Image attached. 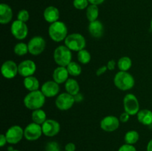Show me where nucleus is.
<instances>
[{
  "instance_id": "f257e3e1",
  "label": "nucleus",
  "mask_w": 152,
  "mask_h": 151,
  "mask_svg": "<svg viewBox=\"0 0 152 151\" xmlns=\"http://www.w3.org/2000/svg\"><path fill=\"white\" fill-rule=\"evenodd\" d=\"M45 98L42 92L39 90L29 92L24 98V105L31 110L41 109L45 103Z\"/></svg>"
},
{
  "instance_id": "f03ea898",
  "label": "nucleus",
  "mask_w": 152,
  "mask_h": 151,
  "mask_svg": "<svg viewBox=\"0 0 152 151\" xmlns=\"http://www.w3.org/2000/svg\"><path fill=\"white\" fill-rule=\"evenodd\" d=\"M114 83L119 90L127 91L133 88L135 84V80L133 76L129 72L120 70L114 76Z\"/></svg>"
},
{
  "instance_id": "7ed1b4c3",
  "label": "nucleus",
  "mask_w": 152,
  "mask_h": 151,
  "mask_svg": "<svg viewBox=\"0 0 152 151\" xmlns=\"http://www.w3.org/2000/svg\"><path fill=\"white\" fill-rule=\"evenodd\" d=\"M48 34L51 40L55 42L65 41L68 36V28L63 22L57 21L50 24L48 28Z\"/></svg>"
},
{
  "instance_id": "20e7f679",
  "label": "nucleus",
  "mask_w": 152,
  "mask_h": 151,
  "mask_svg": "<svg viewBox=\"0 0 152 151\" xmlns=\"http://www.w3.org/2000/svg\"><path fill=\"white\" fill-rule=\"evenodd\" d=\"M53 60L58 66L67 67L72 62L71 50L65 45H60L53 52Z\"/></svg>"
},
{
  "instance_id": "39448f33",
  "label": "nucleus",
  "mask_w": 152,
  "mask_h": 151,
  "mask_svg": "<svg viewBox=\"0 0 152 151\" xmlns=\"http://www.w3.org/2000/svg\"><path fill=\"white\" fill-rule=\"evenodd\" d=\"M64 41L65 45L71 51L79 52L85 49L86 46V38L78 33H74L68 35Z\"/></svg>"
},
{
  "instance_id": "423d86ee",
  "label": "nucleus",
  "mask_w": 152,
  "mask_h": 151,
  "mask_svg": "<svg viewBox=\"0 0 152 151\" xmlns=\"http://www.w3.org/2000/svg\"><path fill=\"white\" fill-rule=\"evenodd\" d=\"M123 108L130 115H137L140 110L139 101L137 96L132 93L126 94L123 98Z\"/></svg>"
},
{
  "instance_id": "0eeeda50",
  "label": "nucleus",
  "mask_w": 152,
  "mask_h": 151,
  "mask_svg": "<svg viewBox=\"0 0 152 151\" xmlns=\"http://www.w3.org/2000/svg\"><path fill=\"white\" fill-rule=\"evenodd\" d=\"M28 51L33 56H39L43 53L46 47V41L43 37L37 36L31 38L28 43Z\"/></svg>"
},
{
  "instance_id": "6e6552de",
  "label": "nucleus",
  "mask_w": 152,
  "mask_h": 151,
  "mask_svg": "<svg viewBox=\"0 0 152 151\" xmlns=\"http://www.w3.org/2000/svg\"><path fill=\"white\" fill-rule=\"evenodd\" d=\"M10 32L15 38L18 40H23L28 36V28L25 22L16 19L12 22L10 26Z\"/></svg>"
},
{
  "instance_id": "1a4fd4ad",
  "label": "nucleus",
  "mask_w": 152,
  "mask_h": 151,
  "mask_svg": "<svg viewBox=\"0 0 152 151\" xmlns=\"http://www.w3.org/2000/svg\"><path fill=\"white\" fill-rule=\"evenodd\" d=\"M75 103L74 96L66 93H62L58 95L55 101L56 107L59 110L65 111L71 109Z\"/></svg>"
},
{
  "instance_id": "9d476101",
  "label": "nucleus",
  "mask_w": 152,
  "mask_h": 151,
  "mask_svg": "<svg viewBox=\"0 0 152 151\" xmlns=\"http://www.w3.org/2000/svg\"><path fill=\"white\" fill-rule=\"evenodd\" d=\"M43 134L42 125L36 123H30L24 129V137L30 142L37 141Z\"/></svg>"
},
{
  "instance_id": "9b49d317",
  "label": "nucleus",
  "mask_w": 152,
  "mask_h": 151,
  "mask_svg": "<svg viewBox=\"0 0 152 151\" xmlns=\"http://www.w3.org/2000/svg\"><path fill=\"white\" fill-rule=\"evenodd\" d=\"M7 143L10 144H18L24 137V130L19 125L11 126L7 129L5 133Z\"/></svg>"
},
{
  "instance_id": "f8f14e48",
  "label": "nucleus",
  "mask_w": 152,
  "mask_h": 151,
  "mask_svg": "<svg viewBox=\"0 0 152 151\" xmlns=\"http://www.w3.org/2000/svg\"><path fill=\"white\" fill-rule=\"evenodd\" d=\"M120 121L115 115H107L100 121V127L105 132H114L119 128Z\"/></svg>"
},
{
  "instance_id": "ddd939ff",
  "label": "nucleus",
  "mask_w": 152,
  "mask_h": 151,
  "mask_svg": "<svg viewBox=\"0 0 152 151\" xmlns=\"http://www.w3.org/2000/svg\"><path fill=\"white\" fill-rule=\"evenodd\" d=\"M60 124L54 119H47L42 124L43 135L48 137H53L56 136L60 131Z\"/></svg>"
},
{
  "instance_id": "4468645a",
  "label": "nucleus",
  "mask_w": 152,
  "mask_h": 151,
  "mask_svg": "<svg viewBox=\"0 0 152 151\" xmlns=\"http://www.w3.org/2000/svg\"><path fill=\"white\" fill-rule=\"evenodd\" d=\"M1 75L7 79L15 78L19 73L17 64L12 60H7L2 64L1 68Z\"/></svg>"
},
{
  "instance_id": "2eb2a0df",
  "label": "nucleus",
  "mask_w": 152,
  "mask_h": 151,
  "mask_svg": "<svg viewBox=\"0 0 152 151\" xmlns=\"http://www.w3.org/2000/svg\"><path fill=\"white\" fill-rule=\"evenodd\" d=\"M18 69H19V74L21 76L28 77L33 76L37 71V65L35 62L31 59H26L18 65Z\"/></svg>"
},
{
  "instance_id": "dca6fc26",
  "label": "nucleus",
  "mask_w": 152,
  "mask_h": 151,
  "mask_svg": "<svg viewBox=\"0 0 152 151\" xmlns=\"http://www.w3.org/2000/svg\"><path fill=\"white\" fill-rule=\"evenodd\" d=\"M41 90L45 97L52 98L57 96L60 90L59 84L53 80L47 81L42 85Z\"/></svg>"
},
{
  "instance_id": "f3484780",
  "label": "nucleus",
  "mask_w": 152,
  "mask_h": 151,
  "mask_svg": "<svg viewBox=\"0 0 152 151\" xmlns=\"http://www.w3.org/2000/svg\"><path fill=\"white\" fill-rule=\"evenodd\" d=\"M69 76V73L67 70L66 67L58 66L57 68H55V70L53 72V80L58 83L59 84H63L67 81Z\"/></svg>"
},
{
  "instance_id": "a211bd4d",
  "label": "nucleus",
  "mask_w": 152,
  "mask_h": 151,
  "mask_svg": "<svg viewBox=\"0 0 152 151\" xmlns=\"http://www.w3.org/2000/svg\"><path fill=\"white\" fill-rule=\"evenodd\" d=\"M13 19V10L7 4L1 3L0 4V23L7 25L10 23Z\"/></svg>"
},
{
  "instance_id": "6ab92c4d",
  "label": "nucleus",
  "mask_w": 152,
  "mask_h": 151,
  "mask_svg": "<svg viewBox=\"0 0 152 151\" xmlns=\"http://www.w3.org/2000/svg\"><path fill=\"white\" fill-rule=\"evenodd\" d=\"M59 16H60V13H59V9L54 6L47 7L45 9L44 13H43L45 20L50 24L59 21Z\"/></svg>"
},
{
  "instance_id": "aec40b11",
  "label": "nucleus",
  "mask_w": 152,
  "mask_h": 151,
  "mask_svg": "<svg viewBox=\"0 0 152 151\" xmlns=\"http://www.w3.org/2000/svg\"><path fill=\"white\" fill-rule=\"evenodd\" d=\"M88 29L89 33L94 38H101L104 34V26L102 22L99 20L90 22Z\"/></svg>"
},
{
  "instance_id": "412c9836",
  "label": "nucleus",
  "mask_w": 152,
  "mask_h": 151,
  "mask_svg": "<svg viewBox=\"0 0 152 151\" xmlns=\"http://www.w3.org/2000/svg\"><path fill=\"white\" fill-rule=\"evenodd\" d=\"M137 118L138 121L143 125H152V111L150 110H140L137 114Z\"/></svg>"
},
{
  "instance_id": "4be33fe9",
  "label": "nucleus",
  "mask_w": 152,
  "mask_h": 151,
  "mask_svg": "<svg viewBox=\"0 0 152 151\" xmlns=\"http://www.w3.org/2000/svg\"><path fill=\"white\" fill-rule=\"evenodd\" d=\"M23 84L24 87H25V89L28 90L29 92L38 90L40 87V84L38 78H36L34 76L25 77V78H24Z\"/></svg>"
},
{
  "instance_id": "5701e85b",
  "label": "nucleus",
  "mask_w": 152,
  "mask_h": 151,
  "mask_svg": "<svg viewBox=\"0 0 152 151\" xmlns=\"http://www.w3.org/2000/svg\"><path fill=\"white\" fill-rule=\"evenodd\" d=\"M65 88L67 93L74 96L80 93V84L74 78H68L66 82L65 83Z\"/></svg>"
},
{
  "instance_id": "b1692460",
  "label": "nucleus",
  "mask_w": 152,
  "mask_h": 151,
  "mask_svg": "<svg viewBox=\"0 0 152 151\" xmlns=\"http://www.w3.org/2000/svg\"><path fill=\"white\" fill-rule=\"evenodd\" d=\"M31 118H32L33 122L42 125L47 120V115L43 110L37 109L33 110Z\"/></svg>"
},
{
  "instance_id": "393cba45",
  "label": "nucleus",
  "mask_w": 152,
  "mask_h": 151,
  "mask_svg": "<svg viewBox=\"0 0 152 151\" xmlns=\"http://www.w3.org/2000/svg\"><path fill=\"white\" fill-rule=\"evenodd\" d=\"M99 16V7L98 5L90 4L86 8V17L90 22L97 20Z\"/></svg>"
},
{
  "instance_id": "a878e982",
  "label": "nucleus",
  "mask_w": 152,
  "mask_h": 151,
  "mask_svg": "<svg viewBox=\"0 0 152 151\" xmlns=\"http://www.w3.org/2000/svg\"><path fill=\"white\" fill-rule=\"evenodd\" d=\"M132 66V61L129 56H123L117 62V67L120 71H128Z\"/></svg>"
},
{
  "instance_id": "bb28decb",
  "label": "nucleus",
  "mask_w": 152,
  "mask_h": 151,
  "mask_svg": "<svg viewBox=\"0 0 152 151\" xmlns=\"http://www.w3.org/2000/svg\"><path fill=\"white\" fill-rule=\"evenodd\" d=\"M140 135L136 130H129L126 133L124 140L126 144L134 145L139 141Z\"/></svg>"
},
{
  "instance_id": "cd10ccee",
  "label": "nucleus",
  "mask_w": 152,
  "mask_h": 151,
  "mask_svg": "<svg viewBox=\"0 0 152 151\" xmlns=\"http://www.w3.org/2000/svg\"><path fill=\"white\" fill-rule=\"evenodd\" d=\"M66 68L70 76L77 77L82 73L81 66L76 62H71Z\"/></svg>"
},
{
  "instance_id": "c85d7f7f",
  "label": "nucleus",
  "mask_w": 152,
  "mask_h": 151,
  "mask_svg": "<svg viewBox=\"0 0 152 151\" xmlns=\"http://www.w3.org/2000/svg\"><path fill=\"white\" fill-rule=\"evenodd\" d=\"M77 59L80 63L83 64V65H87L91 62V56L88 50L83 49L77 53Z\"/></svg>"
},
{
  "instance_id": "c756f323",
  "label": "nucleus",
  "mask_w": 152,
  "mask_h": 151,
  "mask_svg": "<svg viewBox=\"0 0 152 151\" xmlns=\"http://www.w3.org/2000/svg\"><path fill=\"white\" fill-rule=\"evenodd\" d=\"M13 51L16 56H22L26 55L27 53H29L28 51V44H25L24 42H19L14 46Z\"/></svg>"
},
{
  "instance_id": "7c9ffc66",
  "label": "nucleus",
  "mask_w": 152,
  "mask_h": 151,
  "mask_svg": "<svg viewBox=\"0 0 152 151\" xmlns=\"http://www.w3.org/2000/svg\"><path fill=\"white\" fill-rule=\"evenodd\" d=\"M88 0H74L73 4L77 10H84L89 6Z\"/></svg>"
},
{
  "instance_id": "2f4dec72",
  "label": "nucleus",
  "mask_w": 152,
  "mask_h": 151,
  "mask_svg": "<svg viewBox=\"0 0 152 151\" xmlns=\"http://www.w3.org/2000/svg\"><path fill=\"white\" fill-rule=\"evenodd\" d=\"M30 19V14L29 12L27 10H19V13L17 14V19L18 20L21 21V22H23L26 23Z\"/></svg>"
},
{
  "instance_id": "473e14b6",
  "label": "nucleus",
  "mask_w": 152,
  "mask_h": 151,
  "mask_svg": "<svg viewBox=\"0 0 152 151\" xmlns=\"http://www.w3.org/2000/svg\"><path fill=\"white\" fill-rule=\"evenodd\" d=\"M45 151H60L59 144L56 142H49L45 146Z\"/></svg>"
},
{
  "instance_id": "72a5a7b5",
  "label": "nucleus",
  "mask_w": 152,
  "mask_h": 151,
  "mask_svg": "<svg viewBox=\"0 0 152 151\" xmlns=\"http://www.w3.org/2000/svg\"><path fill=\"white\" fill-rule=\"evenodd\" d=\"M118 151H137L136 147L132 144H125L119 148Z\"/></svg>"
},
{
  "instance_id": "f704fd0d",
  "label": "nucleus",
  "mask_w": 152,
  "mask_h": 151,
  "mask_svg": "<svg viewBox=\"0 0 152 151\" xmlns=\"http://www.w3.org/2000/svg\"><path fill=\"white\" fill-rule=\"evenodd\" d=\"M130 116L131 115H129L128 113H126V111H124V112H123V113H121V115H120L119 119H120V122L126 123L129 121V119H130Z\"/></svg>"
},
{
  "instance_id": "c9c22d12",
  "label": "nucleus",
  "mask_w": 152,
  "mask_h": 151,
  "mask_svg": "<svg viewBox=\"0 0 152 151\" xmlns=\"http://www.w3.org/2000/svg\"><path fill=\"white\" fill-rule=\"evenodd\" d=\"M107 70H108V68H107L106 65H104V66L100 67V68H99L97 70H96V76H102V74H104L105 72H106Z\"/></svg>"
},
{
  "instance_id": "e433bc0d",
  "label": "nucleus",
  "mask_w": 152,
  "mask_h": 151,
  "mask_svg": "<svg viewBox=\"0 0 152 151\" xmlns=\"http://www.w3.org/2000/svg\"><path fill=\"white\" fill-rule=\"evenodd\" d=\"M116 65H117V63H116V62L114 60L111 59V60L108 61V63H107V65H106V66H107V68H108V70H113L115 69Z\"/></svg>"
},
{
  "instance_id": "4c0bfd02",
  "label": "nucleus",
  "mask_w": 152,
  "mask_h": 151,
  "mask_svg": "<svg viewBox=\"0 0 152 151\" xmlns=\"http://www.w3.org/2000/svg\"><path fill=\"white\" fill-rule=\"evenodd\" d=\"M65 151H75L76 150V145L75 144L72 142H69L67 144L65 147Z\"/></svg>"
},
{
  "instance_id": "58836bf2",
  "label": "nucleus",
  "mask_w": 152,
  "mask_h": 151,
  "mask_svg": "<svg viewBox=\"0 0 152 151\" xmlns=\"http://www.w3.org/2000/svg\"><path fill=\"white\" fill-rule=\"evenodd\" d=\"M6 143H7V141L6 139L5 134H1L0 136V147H3L6 144Z\"/></svg>"
},
{
  "instance_id": "ea45409f",
  "label": "nucleus",
  "mask_w": 152,
  "mask_h": 151,
  "mask_svg": "<svg viewBox=\"0 0 152 151\" xmlns=\"http://www.w3.org/2000/svg\"><path fill=\"white\" fill-rule=\"evenodd\" d=\"M83 99H84V97H83V96L82 95V93H77V95H75V96H74L75 102H81L83 100Z\"/></svg>"
},
{
  "instance_id": "a19ab883",
  "label": "nucleus",
  "mask_w": 152,
  "mask_h": 151,
  "mask_svg": "<svg viewBox=\"0 0 152 151\" xmlns=\"http://www.w3.org/2000/svg\"><path fill=\"white\" fill-rule=\"evenodd\" d=\"M91 4H95V5H99L105 1V0H88Z\"/></svg>"
},
{
  "instance_id": "79ce46f5",
  "label": "nucleus",
  "mask_w": 152,
  "mask_h": 151,
  "mask_svg": "<svg viewBox=\"0 0 152 151\" xmlns=\"http://www.w3.org/2000/svg\"><path fill=\"white\" fill-rule=\"evenodd\" d=\"M146 150L147 151H152V139L148 142V144L146 147Z\"/></svg>"
},
{
  "instance_id": "37998d69",
  "label": "nucleus",
  "mask_w": 152,
  "mask_h": 151,
  "mask_svg": "<svg viewBox=\"0 0 152 151\" xmlns=\"http://www.w3.org/2000/svg\"><path fill=\"white\" fill-rule=\"evenodd\" d=\"M150 28H151V30H152V19L151 20V23H150Z\"/></svg>"
},
{
  "instance_id": "c03bdc74",
  "label": "nucleus",
  "mask_w": 152,
  "mask_h": 151,
  "mask_svg": "<svg viewBox=\"0 0 152 151\" xmlns=\"http://www.w3.org/2000/svg\"><path fill=\"white\" fill-rule=\"evenodd\" d=\"M12 151H20V150H13Z\"/></svg>"
}]
</instances>
